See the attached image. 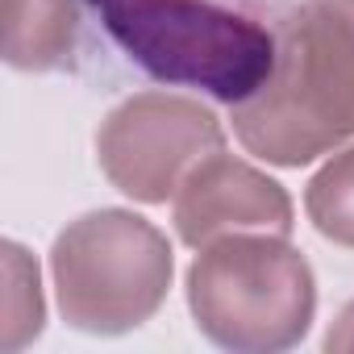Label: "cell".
I'll list each match as a JSON object with an SVG mask.
<instances>
[{
    "mask_svg": "<svg viewBox=\"0 0 354 354\" xmlns=\"http://www.w3.org/2000/svg\"><path fill=\"white\" fill-rule=\"evenodd\" d=\"M304 213L325 242L354 250V146H342L321 162L304 188Z\"/></svg>",
    "mask_w": 354,
    "mask_h": 354,
    "instance_id": "cell-8",
    "label": "cell"
},
{
    "mask_svg": "<svg viewBox=\"0 0 354 354\" xmlns=\"http://www.w3.org/2000/svg\"><path fill=\"white\" fill-rule=\"evenodd\" d=\"M184 292L196 329L234 354L292 350L317 317V275L283 234H230L201 246Z\"/></svg>",
    "mask_w": 354,
    "mask_h": 354,
    "instance_id": "cell-2",
    "label": "cell"
},
{
    "mask_svg": "<svg viewBox=\"0 0 354 354\" xmlns=\"http://www.w3.org/2000/svg\"><path fill=\"white\" fill-rule=\"evenodd\" d=\"M5 350H21L42 333L46 304H42V283H38V263L26 254V246L5 242Z\"/></svg>",
    "mask_w": 354,
    "mask_h": 354,
    "instance_id": "cell-9",
    "label": "cell"
},
{
    "mask_svg": "<svg viewBox=\"0 0 354 354\" xmlns=\"http://www.w3.org/2000/svg\"><path fill=\"white\" fill-rule=\"evenodd\" d=\"M171 221L184 246L201 250L230 234H292L296 209L279 180L217 150L201 158L171 201Z\"/></svg>",
    "mask_w": 354,
    "mask_h": 354,
    "instance_id": "cell-6",
    "label": "cell"
},
{
    "mask_svg": "<svg viewBox=\"0 0 354 354\" xmlns=\"http://www.w3.org/2000/svg\"><path fill=\"white\" fill-rule=\"evenodd\" d=\"M325 350L329 354H354V300L337 313V321L325 333Z\"/></svg>",
    "mask_w": 354,
    "mask_h": 354,
    "instance_id": "cell-10",
    "label": "cell"
},
{
    "mask_svg": "<svg viewBox=\"0 0 354 354\" xmlns=\"http://www.w3.org/2000/svg\"><path fill=\"white\" fill-rule=\"evenodd\" d=\"M109 38L154 80L246 100L271 71L275 34L213 0H88Z\"/></svg>",
    "mask_w": 354,
    "mask_h": 354,
    "instance_id": "cell-3",
    "label": "cell"
},
{
    "mask_svg": "<svg viewBox=\"0 0 354 354\" xmlns=\"http://www.w3.org/2000/svg\"><path fill=\"white\" fill-rule=\"evenodd\" d=\"M217 150H225L221 117L180 92H138L96 129V162L104 180L138 205L175 201L188 171Z\"/></svg>",
    "mask_w": 354,
    "mask_h": 354,
    "instance_id": "cell-5",
    "label": "cell"
},
{
    "mask_svg": "<svg viewBox=\"0 0 354 354\" xmlns=\"http://www.w3.org/2000/svg\"><path fill=\"white\" fill-rule=\"evenodd\" d=\"M59 313L71 329L117 337L146 325L175 279V254L158 225L129 209L75 217L50 246Z\"/></svg>",
    "mask_w": 354,
    "mask_h": 354,
    "instance_id": "cell-4",
    "label": "cell"
},
{
    "mask_svg": "<svg viewBox=\"0 0 354 354\" xmlns=\"http://www.w3.org/2000/svg\"><path fill=\"white\" fill-rule=\"evenodd\" d=\"M80 0H0V50L13 71L46 75L75 63Z\"/></svg>",
    "mask_w": 354,
    "mask_h": 354,
    "instance_id": "cell-7",
    "label": "cell"
},
{
    "mask_svg": "<svg viewBox=\"0 0 354 354\" xmlns=\"http://www.w3.org/2000/svg\"><path fill=\"white\" fill-rule=\"evenodd\" d=\"M238 142L271 167H308L354 138V0H304L275 30L267 80L230 104Z\"/></svg>",
    "mask_w": 354,
    "mask_h": 354,
    "instance_id": "cell-1",
    "label": "cell"
}]
</instances>
